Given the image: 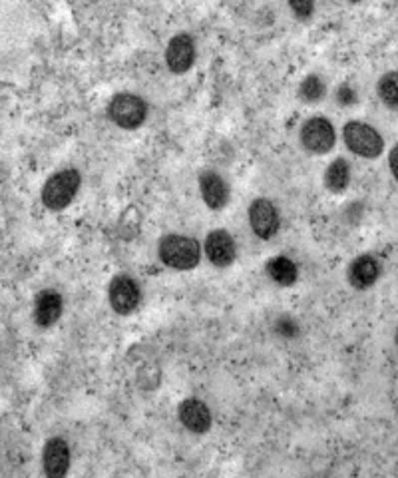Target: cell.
Segmentation results:
<instances>
[{
    "instance_id": "6da1fadb",
    "label": "cell",
    "mask_w": 398,
    "mask_h": 478,
    "mask_svg": "<svg viewBox=\"0 0 398 478\" xmlns=\"http://www.w3.org/2000/svg\"><path fill=\"white\" fill-rule=\"evenodd\" d=\"M157 255H160L163 266L176 271H192L202 259V247H199L197 239L189 235L168 234L157 243Z\"/></svg>"
},
{
    "instance_id": "7a4b0ae2",
    "label": "cell",
    "mask_w": 398,
    "mask_h": 478,
    "mask_svg": "<svg viewBox=\"0 0 398 478\" xmlns=\"http://www.w3.org/2000/svg\"><path fill=\"white\" fill-rule=\"evenodd\" d=\"M82 176L78 170L68 168L50 176L43 186V203L50 211H62L74 202L80 192Z\"/></svg>"
},
{
    "instance_id": "3957f363",
    "label": "cell",
    "mask_w": 398,
    "mask_h": 478,
    "mask_svg": "<svg viewBox=\"0 0 398 478\" xmlns=\"http://www.w3.org/2000/svg\"><path fill=\"white\" fill-rule=\"evenodd\" d=\"M343 138L348 150L364 160H375L385 150V139L378 131L364 122H346Z\"/></svg>"
},
{
    "instance_id": "277c9868",
    "label": "cell",
    "mask_w": 398,
    "mask_h": 478,
    "mask_svg": "<svg viewBox=\"0 0 398 478\" xmlns=\"http://www.w3.org/2000/svg\"><path fill=\"white\" fill-rule=\"evenodd\" d=\"M107 116L122 130H138L147 118V104L136 94L120 92L107 104Z\"/></svg>"
},
{
    "instance_id": "5b68a950",
    "label": "cell",
    "mask_w": 398,
    "mask_h": 478,
    "mask_svg": "<svg viewBox=\"0 0 398 478\" xmlns=\"http://www.w3.org/2000/svg\"><path fill=\"white\" fill-rule=\"evenodd\" d=\"M298 139L311 154H329L337 144V131L327 118L314 116L303 123Z\"/></svg>"
},
{
    "instance_id": "8992f818",
    "label": "cell",
    "mask_w": 398,
    "mask_h": 478,
    "mask_svg": "<svg viewBox=\"0 0 398 478\" xmlns=\"http://www.w3.org/2000/svg\"><path fill=\"white\" fill-rule=\"evenodd\" d=\"M107 301L118 315L134 313L142 301V291H139L136 279L130 275H115L107 287Z\"/></svg>"
},
{
    "instance_id": "52a82bcc",
    "label": "cell",
    "mask_w": 398,
    "mask_h": 478,
    "mask_svg": "<svg viewBox=\"0 0 398 478\" xmlns=\"http://www.w3.org/2000/svg\"><path fill=\"white\" fill-rule=\"evenodd\" d=\"M249 226H251L253 234L261 239H271L279 232L281 218L275 208V203L265 197H257L249 205Z\"/></svg>"
},
{
    "instance_id": "ba28073f",
    "label": "cell",
    "mask_w": 398,
    "mask_h": 478,
    "mask_svg": "<svg viewBox=\"0 0 398 478\" xmlns=\"http://www.w3.org/2000/svg\"><path fill=\"white\" fill-rule=\"evenodd\" d=\"M165 64L173 74H186L195 64V40L187 32L176 35L165 48Z\"/></svg>"
},
{
    "instance_id": "9c48e42d",
    "label": "cell",
    "mask_w": 398,
    "mask_h": 478,
    "mask_svg": "<svg viewBox=\"0 0 398 478\" xmlns=\"http://www.w3.org/2000/svg\"><path fill=\"white\" fill-rule=\"evenodd\" d=\"M205 255L215 267L226 269L237 258L235 239L226 229H213L205 237Z\"/></svg>"
},
{
    "instance_id": "30bf717a",
    "label": "cell",
    "mask_w": 398,
    "mask_h": 478,
    "mask_svg": "<svg viewBox=\"0 0 398 478\" xmlns=\"http://www.w3.org/2000/svg\"><path fill=\"white\" fill-rule=\"evenodd\" d=\"M380 275H383V266H380V261L375 255L362 253L356 259H353L351 266H348L346 279L354 290L364 291L370 290V287L378 282Z\"/></svg>"
},
{
    "instance_id": "8fae6325",
    "label": "cell",
    "mask_w": 398,
    "mask_h": 478,
    "mask_svg": "<svg viewBox=\"0 0 398 478\" xmlns=\"http://www.w3.org/2000/svg\"><path fill=\"white\" fill-rule=\"evenodd\" d=\"M70 447L68 442L60 436H52V439H48L44 444L43 450V465H44V473L50 478H62L68 474L70 468Z\"/></svg>"
},
{
    "instance_id": "7c38bea8",
    "label": "cell",
    "mask_w": 398,
    "mask_h": 478,
    "mask_svg": "<svg viewBox=\"0 0 398 478\" xmlns=\"http://www.w3.org/2000/svg\"><path fill=\"white\" fill-rule=\"evenodd\" d=\"M199 192H202V200L207 208L213 211H219L229 202V186L218 171L205 170L199 176Z\"/></svg>"
},
{
    "instance_id": "4fadbf2b",
    "label": "cell",
    "mask_w": 398,
    "mask_h": 478,
    "mask_svg": "<svg viewBox=\"0 0 398 478\" xmlns=\"http://www.w3.org/2000/svg\"><path fill=\"white\" fill-rule=\"evenodd\" d=\"M179 423L184 425L189 433L203 434L211 428V410L203 401L189 397L179 402L178 407Z\"/></svg>"
},
{
    "instance_id": "5bb4252c",
    "label": "cell",
    "mask_w": 398,
    "mask_h": 478,
    "mask_svg": "<svg viewBox=\"0 0 398 478\" xmlns=\"http://www.w3.org/2000/svg\"><path fill=\"white\" fill-rule=\"evenodd\" d=\"M64 299L62 295L54 290H44L36 295L35 299V323L38 327H52L62 315Z\"/></svg>"
},
{
    "instance_id": "9a60e30c",
    "label": "cell",
    "mask_w": 398,
    "mask_h": 478,
    "mask_svg": "<svg viewBox=\"0 0 398 478\" xmlns=\"http://www.w3.org/2000/svg\"><path fill=\"white\" fill-rule=\"evenodd\" d=\"M265 269H267L271 282H275L281 287H291L298 279V269L295 266V261L289 259L287 255H277V258L269 259Z\"/></svg>"
},
{
    "instance_id": "2e32d148",
    "label": "cell",
    "mask_w": 398,
    "mask_h": 478,
    "mask_svg": "<svg viewBox=\"0 0 398 478\" xmlns=\"http://www.w3.org/2000/svg\"><path fill=\"white\" fill-rule=\"evenodd\" d=\"M348 184H351V166H348L346 160L337 158L335 162H330L325 170V187L333 194H343Z\"/></svg>"
},
{
    "instance_id": "e0dca14e",
    "label": "cell",
    "mask_w": 398,
    "mask_h": 478,
    "mask_svg": "<svg viewBox=\"0 0 398 478\" xmlns=\"http://www.w3.org/2000/svg\"><path fill=\"white\" fill-rule=\"evenodd\" d=\"M377 94L386 108L398 112V72H386L377 84Z\"/></svg>"
},
{
    "instance_id": "ac0fdd59",
    "label": "cell",
    "mask_w": 398,
    "mask_h": 478,
    "mask_svg": "<svg viewBox=\"0 0 398 478\" xmlns=\"http://www.w3.org/2000/svg\"><path fill=\"white\" fill-rule=\"evenodd\" d=\"M325 94H327L325 82H322V78L317 76V74H309V76L298 84V98H301L303 102H309V104L321 102L322 98H325Z\"/></svg>"
},
{
    "instance_id": "d6986e66",
    "label": "cell",
    "mask_w": 398,
    "mask_h": 478,
    "mask_svg": "<svg viewBox=\"0 0 398 478\" xmlns=\"http://www.w3.org/2000/svg\"><path fill=\"white\" fill-rule=\"evenodd\" d=\"M289 8H291L293 14L297 16L298 20H306L313 14L314 4L309 3V0H303V3L301 0H293V3H289Z\"/></svg>"
},
{
    "instance_id": "ffe728a7",
    "label": "cell",
    "mask_w": 398,
    "mask_h": 478,
    "mask_svg": "<svg viewBox=\"0 0 398 478\" xmlns=\"http://www.w3.org/2000/svg\"><path fill=\"white\" fill-rule=\"evenodd\" d=\"M275 331L281 335V337H295L298 333V327L293 319L289 317H281L277 323H275Z\"/></svg>"
},
{
    "instance_id": "44dd1931",
    "label": "cell",
    "mask_w": 398,
    "mask_h": 478,
    "mask_svg": "<svg viewBox=\"0 0 398 478\" xmlns=\"http://www.w3.org/2000/svg\"><path fill=\"white\" fill-rule=\"evenodd\" d=\"M337 100L341 106H351L356 102V92L351 84H341L337 92Z\"/></svg>"
},
{
    "instance_id": "7402d4cb",
    "label": "cell",
    "mask_w": 398,
    "mask_h": 478,
    "mask_svg": "<svg viewBox=\"0 0 398 478\" xmlns=\"http://www.w3.org/2000/svg\"><path fill=\"white\" fill-rule=\"evenodd\" d=\"M388 166H391L393 176L398 181V144L393 147L391 154H388Z\"/></svg>"
},
{
    "instance_id": "603a6c76",
    "label": "cell",
    "mask_w": 398,
    "mask_h": 478,
    "mask_svg": "<svg viewBox=\"0 0 398 478\" xmlns=\"http://www.w3.org/2000/svg\"><path fill=\"white\" fill-rule=\"evenodd\" d=\"M396 345H398V329H396Z\"/></svg>"
}]
</instances>
